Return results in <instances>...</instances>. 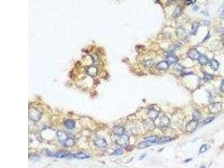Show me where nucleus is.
Segmentation results:
<instances>
[{"instance_id": "obj_1", "label": "nucleus", "mask_w": 224, "mask_h": 168, "mask_svg": "<svg viewBox=\"0 0 224 168\" xmlns=\"http://www.w3.org/2000/svg\"><path fill=\"white\" fill-rule=\"evenodd\" d=\"M29 117L30 119L33 120V121L37 122L40 119L41 117V114L36 109L31 108L29 110Z\"/></svg>"}, {"instance_id": "obj_2", "label": "nucleus", "mask_w": 224, "mask_h": 168, "mask_svg": "<svg viewBox=\"0 0 224 168\" xmlns=\"http://www.w3.org/2000/svg\"><path fill=\"white\" fill-rule=\"evenodd\" d=\"M198 126V122L195 121V120H191V121H190L187 124V126H186L185 131H187V132H192L194 131H195V129H196Z\"/></svg>"}, {"instance_id": "obj_3", "label": "nucleus", "mask_w": 224, "mask_h": 168, "mask_svg": "<svg viewBox=\"0 0 224 168\" xmlns=\"http://www.w3.org/2000/svg\"><path fill=\"white\" fill-rule=\"evenodd\" d=\"M222 108L221 104L220 103H214L212 104L209 107V110L210 112L213 114H216V113H219L220 111H221Z\"/></svg>"}, {"instance_id": "obj_4", "label": "nucleus", "mask_w": 224, "mask_h": 168, "mask_svg": "<svg viewBox=\"0 0 224 168\" xmlns=\"http://www.w3.org/2000/svg\"><path fill=\"white\" fill-rule=\"evenodd\" d=\"M201 54L195 48H192L188 52V56L192 60H198Z\"/></svg>"}, {"instance_id": "obj_5", "label": "nucleus", "mask_w": 224, "mask_h": 168, "mask_svg": "<svg viewBox=\"0 0 224 168\" xmlns=\"http://www.w3.org/2000/svg\"><path fill=\"white\" fill-rule=\"evenodd\" d=\"M94 143L97 148H104L107 146V142L105 139L103 137H99L94 141Z\"/></svg>"}, {"instance_id": "obj_6", "label": "nucleus", "mask_w": 224, "mask_h": 168, "mask_svg": "<svg viewBox=\"0 0 224 168\" xmlns=\"http://www.w3.org/2000/svg\"><path fill=\"white\" fill-rule=\"evenodd\" d=\"M57 136L58 140L63 143H65L66 141L69 138L67 133L63 131H58L57 132Z\"/></svg>"}, {"instance_id": "obj_7", "label": "nucleus", "mask_w": 224, "mask_h": 168, "mask_svg": "<svg viewBox=\"0 0 224 168\" xmlns=\"http://www.w3.org/2000/svg\"><path fill=\"white\" fill-rule=\"evenodd\" d=\"M113 132L114 135L118 136H122L124 135V134H125V129L122 126H116L113 127Z\"/></svg>"}, {"instance_id": "obj_8", "label": "nucleus", "mask_w": 224, "mask_h": 168, "mask_svg": "<svg viewBox=\"0 0 224 168\" xmlns=\"http://www.w3.org/2000/svg\"><path fill=\"white\" fill-rule=\"evenodd\" d=\"M170 119L166 116H163L160 119L159 125L162 128L167 127L170 124Z\"/></svg>"}, {"instance_id": "obj_9", "label": "nucleus", "mask_w": 224, "mask_h": 168, "mask_svg": "<svg viewBox=\"0 0 224 168\" xmlns=\"http://www.w3.org/2000/svg\"><path fill=\"white\" fill-rule=\"evenodd\" d=\"M176 34L179 38L182 40H184L187 38V33H186L185 30L181 27L178 28L176 30Z\"/></svg>"}, {"instance_id": "obj_10", "label": "nucleus", "mask_w": 224, "mask_h": 168, "mask_svg": "<svg viewBox=\"0 0 224 168\" xmlns=\"http://www.w3.org/2000/svg\"><path fill=\"white\" fill-rule=\"evenodd\" d=\"M169 66V65L167 63V62L166 61H163L160 62L157 64L156 66V69L160 71L167 70V69H168Z\"/></svg>"}, {"instance_id": "obj_11", "label": "nucleus", "mask_w": 224, "mask_h": 168, "mask_svg": "<svg viewBox=\"0 0 224 168\" xmlns=\"http://www.w3.org/2000/svg\"><path fill=\"white\" fill-rule=\"evenodd\" d=\"M159 112L155 109L151 108L150 109L148 112V116L150 119L155 120L159 116Z\"/></svg>"}, {"instance_id": "obj_12", "label": "nucleus", "mask_w": 224, "mask_h": 168, "mask_svg": "<svg viewBox=\"0 0 224 168\" xmlns=\"http://www.w3.org/2000/svg\"><path fill=\"white\" fill-rule=\"evenodd\" d=\"M209 65L212 69L216 71H217L220 66V63L215 59H212L209 62Z\"/></svg>"}, {"instance_id": "obj_13", "label": "nucleus", "mask_w": 224, "mask_h": 168, "mask_svg": "<svg viewBox=\"0 0 224 168\" xmlns=\"http://www.w3.org/2000/svg\"><path fill=\"white\" fill-rule=\"evenodd\" d=\"M118 142L123 146H126L129 143V137L127 135L122 136L118 140Z\"/></svg>"}, {"instance_id": "obj_14", "label": "nucleus", "mask_w": 224, "mask_h": 168, "mask_svg": "<svg viewBox=\"0 0 224 168\" xmlns=\"http://www.w3.org/2000/svg\"><path fill=\"white\" fill-rule=\"evenodd\" d=\"M65 126L66 127L68 128V129H74V128H75L76 124H75V122L73 121V120L68 119L65 121Z\"/></svg>"}, {"instance_id": "obj_15", "label": "nucleus", "mask_w": 224, "mask_h": 168, "mask_svg": "<svg viewBox=\"0 0 224 168\" xmlns=\"http://www.w3.org/2000/svg\"><path fill=\"white\" fill-rule=\"evenodd\" d=\"M198 60L199 63L202 66H205V65H207V63H208L209 62H210L208 58L206 56L201 55V54L200 55V56H199Z\"/></svg>"}, {"instance_id": "obj_16", "label": "nucleus", "mask_w": 224, "mask_h": 168, "mask_svg": "<svg viewBox=\"0 0 224 168\" xmlns=\"http://www.w3.org/2000/svg\"><path fill=\"white\" fill-rule=\"evenodd\" d=\"M73 157L78 159H86V158H89L90 156L89 155L85 154L83 152H78L77 154H75L73 155Z\"/></svg>"}, {"instance_id": "obj_17", "label": "nucleus", "mask_w": 224, "mask_h": 168, "mask_svg": "<svg viewBox=\"0 0 224 168\" xmlns=\"http://www.w3.org/2000/svg\"><path fill=\"white\" fill-rule=\"evenodd\" d=\"M172 140V138L170 137H157L156 141L155 143H164L167 142H169V141Z\"/></svg>"}, {"instance_id": "obj_18", "label": "nucleus", "mask_w": 224, "mask_h": 168, "mask_svg": "<svg viewBox=\"0 0 224 168\" xmlns=\"http://www.w3.org/2000/svg\"><path fill=\"white\" fill-rule=\"evenodd\" d=\"M151 142H149L148 141H143L142 142H140L139 144L138 145V148L140 149H144V148H148V147L151 146L152 145Z\"/></svg>"}, {"instance_id": "obj_19", "label": "nucleus", "mask_w": 224, "mask_h": 168, "mask_svg": "<svg viewBox=\"0 0 224 168\" xmlns=\"http://www.w3.org/2000/svg\"><path fill=\"white\" fill-rule=\"evenodd\" d=\"M178 61V58L174 56H169L166 58V62L169 65L176 63Z\"/></svg>"}, {"instance_id": "obj_20", "label": "nucleus", "mask_w": 224, "mask_h": 168, "mask_svg": "<svg viewBox=\"0 0 224 168\" xmlns=\"http://www.w3.org/2000/svg\"><path fill=\"white\" fill-rule=\"evenodd\" d=\"M182 8L180 6H177L176 8L175 9L174 12H173L172 16L174 17V18H178L179 16H180V15L182 14Z\"/></svg>"}, {"instance_id": "obj_21", "label": "nucleus", "mask_w": 224, "mask_h": 168, "mask_svg": "<svg viewBox=\"0 0 224 168\" xmlns=\"http://www.w3.org/2000/svg\"><path fill=\"white\" fill-rule=\"evenodd\" d=\"M69 153L67 152L59 151V152H56V154H54L53 156L57 158H63L67 157V156L69 155Z\"/></svg>"}, {"instance_id": "obj_22", "label": "nucleus", "mask_w": 224, "mask_h": 168, "mask_svg": "<svg viewBox=\"0 0 224 168\" xmlns=\"http://www.w3.org/2000/svg\"><path fill=\"white\" fill-rule=\"evenodd\" d=\"M199 26V24L197 22H194L192 26V34L193 35H195L198 31V28Z\"/></svg>"}, {"instance_id": "obj_23", "label": "nucleus", "mask_w": 224, "mask_h": 168, "mask_svg": "<svg viewBox=\"0 0 224 168\" xmlns=\"http://www.w3.org/2000/svg\"><path fill=\"white\" fill-rule=\"evenodd\" d=\"M145 125H146V128H147V129H150V130H151V129H153L154 128V127H155V126H154V122H152V120L151 119H150V120H146V122L145 123Z\"/></svg>"}, {"instance_id": "obj_24", "label": "nucleus", "mask_w": 224, "mask_h": 168, "mask_svg": "<svg viewBox=\"0 0 224 168\" xmlns=\"http://www.w3.org/2000/svg\"><path fill=\"white\" fill-rule=\"evenodd\" d=\"M201 117H202L201 114L198 110H195V112L193 113V120H195V121H198V120H200Z\"/></svg>"}, {"instance_id": "obj_25", "label": "nucleus", "mask_w": 224, "mask_h": 168, "mask_svg": "<svg viewBox=\"0 0 224 168\" xmlns=\"http://www.w3.org/2000/svg\"><path fill=\"white\" fill-rule=\"evenodd\" d=\"M75 141L73 140L72 138L69 137L68 138L67 140L66 141V142L64 143L63 144L65 146H66V147H71V146H73V145H75Z\"/></svg>"}, {"instance_id": "obj_26", "label": "nucleus", "mask_w": 224, "mask_h": 168, "mask_svg": "<svg viewBox=\"0 0 224 168\" xmlns=\"http://www.w3.org/2000/svg\"><path fill=\"white\" fill-rule=\"evenodd\" d=\"M209 148H210V147H209L208 145H207L206 144L202 145L200 148V149H199V154H203V153L205 152L207 150H208Z\"/></svg>"}, {"instance_id": "obj_27", "label": "nucleus", "mask_w": 224, "mask_h": 168, "mask_svg": "<svg viewBox=\"0 0 224 168\" xmlns=\"http://www.w3.org/2000/svg\"><path fill=\"white\" fill-rule=\"evenodd\" d=\"M214 117H208L207 118L205 119L204 120H203L202 122V124H203V125H205V124H207L210 123L211 122H212L213 120H214Z\"/></svg>"}, {"instance_id": "obj_28", "label": "nucleus", "mask_w": 224, "mask_h": 168, "mask_svg": "<svg viewBox=\"0 0 224 168\" xmlns=\"http://www.w3.org/2000/svg\"><path fill=\"white\" fill-rule=\"evenodd\" d=\"M213 79H214V76L213 75L210 74V73H205L204 74V80L205 81H206L211 80Z\"/></svg>"}, {"instance_id": "obj_29", "label": "nucleus", "mask_w": 224, "mask_h": 168, "mask_svg": "<svg viewBox=\"0 0 224 168\" xmlns=\"http://www.w3.org/2000/svg\"><path fill=\"white\" fill-rule=\"evenodd\" d=\"M157 138V137L155 136H151L146 138V140L149 141V142L151 143H155L156 141Z\"/></svg>"}, {"instance_id": "obj_30", "label": "nucleus", "mask_w": 224, "mask_h": 168, "mask_svg": "<svg viewBox=\"0 0 224 168\" xmlns=\"http://www.w3.org/2000/svg\"><path fill=\"white\" fill-rule=\"evenodd\" d=\"M144 63L146 67L150 68L154 65V62L153 61H152V60H147V61L145 62Z\"/></svg>"}, {"instance_id": "obj_31", "label": "nucleus", "mask_w": 224, "mask_h": 168, "mask_svg": "<svg viewBox=\"0 0 224 168\" xmlns=\"http://www.w3.org/2000/svg\"><path fill=\"white\" fill-rule=\"evenodd\" d=\"M123 153V150L120 148H118L115 150L114 154L116 155H122Z\"/></svg>"}, {"instance_id": "obj_32", "label": "nucleus", "mask_w": 224, "mask_h": 168, "mask_svg": "<svg viewBox=\"0 0 224 168\" xmlns=\"http://www.w3.org/2000/svg\"><path fill=\"white\" fill-rule=\"evenodd\" d=\"M220 90H221V91L222 92L224 93V80H223L221 83V85H220Z\"/></svg>"}, {"instance_id": "obj_33", "label": "nucleus", "mask_w": 224, "mask_h": 168, "mask_svg": "<svg viewBox=\"0 0 224 168\" xmlns=\"http://www.w3.org/2000/svg\"><path fill=\"white\" fill-rule=\"evenodd\" d=\"M175 69H177V70H182V66H180V65H178V64H177V65H176L175 66Z\"/></svg>"}, {"instance_id": "obj_34", "label": "nucleus", "mask_w": 224, "mask_h": 168, "mask_svg": "<svg viewBox=\"0 0 224 168\" xmlns=\"http://www.w3.org/2000/svg\"><path fill=\"white\" fill-rule=\"evenodd\" d=\"M220 18L222 19H224V10L222 11L221 14L220 15Z\"/></svg>"}, {"instance_id": "obj_35", "label": "nucleus", "mask_w": 224, "mask_h": 168, "mask_svg": "<svg viewBox=\"0 0 224 168\" xmlns=\"http://www.w3.org/2000/svg\"><path fill=\"white\" fill-rule=\"evenodd\" d=\"M192 2H193V1H185V3L186 5H191L192 4V3H193Z\"/></svg>"}, {"instance_id": "obj_36", "label": "nucleus", "mask_w": 224, "mask_h": 168, "mask_svg": "<svg viewBox=\"0 0 224 168\" xmlns=\"http://www.w3.org/2000/svg\"><path fill=\"white\" fill-rule=\"evenodd\" d=\"M205 168V166H201V167L200 168Z\"/></svg>"}, {"instance_id": "obj_37", "label": "nucleus", "mask_w": 224, "mask_h": 168, "mask_svg": "<svg viewBox=\"0 0 224 168\" xmlns=\"http://www.w3.org/2000/svg\"><path fill=\"white\" fill-rule=\"evenodd\" d=\"M223 45H224V38L223 40Z\"/></svg>"}]
</instances>
